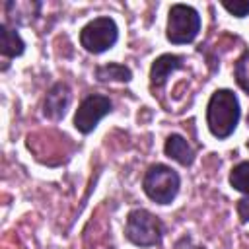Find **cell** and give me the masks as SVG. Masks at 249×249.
<instances>
[{
	"label": "cell",
	"mask_w": 249,
	"mask_h": 249,
	"mask_svg": "<svg viewBox=\"0 0 249 249\" xmlns=\"http://www.w3.org/2000/svg\"><path fill=\"white\" fill-rule=\"evenodd\" d=\"M126 239L138 247H154L161 241V222L144 208H134L126 216Z\"/></svg>",
	"instance_id": "obj_4"
},
{
	"label": "cell",
	"mask_w": 249,
	"mask_h": 249,
	"mask_svg": "<svg viewBox=\"0 0 249 249\" xmlns=\"http://www.w3.org/2000/svg\"><path fill=\"white\" fill-rule=\"evenodd\" d=\"M247 124H249V115H247Z\"/></svg>",
	"instance_id": "obj_16"
},
{
	"label": "cell",
	"mask_w": 249,
	"mask_h": 249,
	"mask_svg": "<svg viewBox=\"0 0 249 249\" xmlns=\"http://www.w3.org/2000/svg\"><path fill=\"white\" fill-rule=\"evenodd\" d=\"M200 31V16L193 6L173 4L167 14L165 37L173 45H187L196 39Z\"/></svg>",
	"instance_id": "obj_3"
},
{
	"label": "cell",
	"mask_w": 249,
	"mask_h": 249,
	"mask_svg": "<svg viewBox=\"0 0 249 249\" xmlns=\"http://www.w3.org/2000/svg\"><path fill=\"white\" fill-rule=\"evenodd\" d=\"M179 187H181L179 173L165 163L150 165L142 179V189L146 196L158 204H169L177 196Z\"/></svg>",
	"instance_id": "obj_2"
},
{
	"label": "cell",
	"mask_w": 249,
	"mask_h": 249,
	"mask_svg": "<svg viewBox=\"0 0 249 249\" xmlns=\"http://www.w3.org/2000/svg\"><path fill=\"white\" fill-rule=\"evenodd\" d=\"M222 8L230 12L235 18H245L249 16V2L247 0H235V2H222Z\"/></svg>",
	"instance_id": "obj_14"
},
{
	"label": "cell",
	"mask_w": 249,
	"mask_h": 249,
	"mask_svg": "<svg viewBox=\"0 0 249 249\" xmlns=\"http://www.w3.org/2000/svg\"><path fill=\"white\" fill-rule=\"evenodd\" d=\"M70 99H72L70 88L64 82H56L47 91V97H45V103H43V115L51 121H60L66 115Z\"/></svg>",
	"instance_id": "obj_7"
},
{
	"label": "cell",
	"mask_w": 249,
	"mask_h": 249,
	"mask_svg": "<svg viewBox=\"0 0 249 249\" xmlns=\"http://www.w3.org/2000/svg\"><path fill=\"white\" fill-rule=\"evenodd\" d=\"M119 39V27L113 18L101 16L88 21L80 31V45L93 54L109 51Z\"/></svg>",
	"instance_id": "obj_5"
},
{
	"label": "cell",
	"mask_w": 249,
	"mask_h": 249,
	"mask_svg": "<svg viewBox=\"0 0 249 249\" xmlns=\"http://www.w3.org/2000/svg\"><path fill=\"white\" fill-rule=\"evenodd\" d=\"M230 185L243 193V195H249V160L245 161H239L237 165L231 167L230 171Z\"/></svg>",
	"instance_id": "obj_12"
},
{
	"label": "cell",
	"mask_w": 249,
	"mask_h": 249,
	"mask_svg": "<svg viewBox=\"0 0 249 249\" xmlns=\"http://www.w3.org/2000/svg\"><path fill=\"white\" fill-rule=\"evenodd\" d=\"M179 68H183V56L169 54V53L158 56L150 66V86H152V89L161 88L167 82V78Z\"/></svg>",
	"instance_id": "obj_8"
},
{
	"label": "cell",
	"mask_w": 249,
	"mask_h": 249,
	"mask_svg": "<svg viewBox=\"0 0 249 249\" xmlns=\"http://www.w3.org/2000/svg\"><path fill=\"white\" fill-rule=\"evenodd\" d=\"M163 152L167 158L175 160L179 165H185V167L193 165L195 161V150L181 134H169L163 144Z\"/></svg>",
	"instance_id": "obj_9"
},
{
	"label": "cell",
	"mask_w": 249,
	"mask_h": 249,
	"mask_svg": "<svg viewBox=\"0 0 249 249\" xmlns=\"http://www.w3.org/2000/svg\"><path fill=\"white\" fill-rule=\"evenodd\" d=\"M233 78H235L237 86H239L245 93H249V51H245V53L235 60Z\"/></svg>",
	"instance_id": "obj_13"
},
{
	"label": "cell",
	"mask_w": 249,
	"mask_h": 249,
	"mask_svg": "<svg viewBox=\"0 0 249 249\" xmlns=\"http://www.w3.org/2000/svg\"><path fill=\"white\" fill-rule=\"evenodd\" d=\"M111 109H113V103H111V99L107 95H101V93L88 95L80 103V107H78V111L74 115V126H76V130L82 132V134H89L97 126V123L105 115L111 113Z\"/></svg>",
	"instance_id": "obj_6"
},
{
	"label": "cell",
	"mask_w": 249,
	"mask_h": 249,
	"mask_svg": "<svg viewBox=\"0 0 249 249\" xmlns=\"http://www.w3.org/2000/svg\"><path fill=\"white\" fill-rule=\"evenodd\" d=\"M235 210H237L239 220H241L243 224H247V222H249V195H245L243 198H239V200H237Z\"/></svg>",
	"instance_id": "obj_15"
},
{
	"label": "cell",
	"mask_w": 249,
	"mask_h": 249,
	"mask_svg": "<svg viewBox=\"0 0 249 249\" xmlns=\"http://www.w3.org/2000/svg\"><path fill=\"white\" fill-rule=\"evenodd\" d=\"M25 51V43L19 37V33L16 29H12L8 23L0 25V53L8 58L19 56Z\"/></svg>",
	"instance_id": "obj_10"
},
{
	"label": "cell",
	"mask_w": 249,
	"mask_h": 249,
	"mask_svg": "<svg viewBox=\"0 0 249 249\" xmlns=\"http://www.w3.org/2000/svg\"><path fill=\"white\" fill-rule=\"evenodd\" d=\"M95 78L99 82H130L132 80V72L124 64L109 62V64H103V66L95 68Z\"/></svg>",
	"instance_id": "obj_11"
},
{
	"label": "cell",
	"mask_w": 249,
	"mask_h": 249,
	"mask_svg": "<svg viewBox=\"0 0 249 249\" xmlns=\"http://www.w3.org/2000/svg\"><path fill=\"white\" fill-rule=\"evenodd\" d=\"M241 117L237 95L231 89H216L206 105V124L214 138L224 140L233 134Z\"/></svg>",
	"instance_id": "obj_1"
}]
</instances>
